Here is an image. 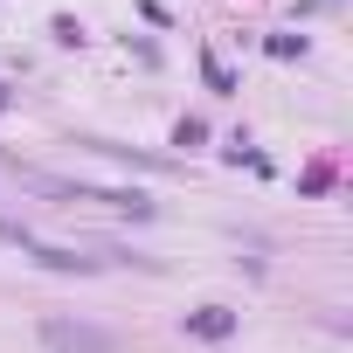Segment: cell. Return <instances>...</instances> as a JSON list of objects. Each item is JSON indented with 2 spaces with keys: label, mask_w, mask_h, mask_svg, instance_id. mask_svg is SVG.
<instances>
[{
  "label": "cell",
  "mask_w": 353,
  "mask_h": 353,
  "mask_svg": "<svg viewBox=\"0 0 353 353\" xmlns=\"http://www.w3.org/2000/svg\"><path fill=\"white\" fill-rule=\"evenodd\" d=\"M188 332L194 339H229L236 332V312L229 305H201V312H188Z\"/></svg>",
  "instance_id": "2"
},
{
  "label": "cell",
  "mask_w": 353,
  "mask_h": 353,
  "mask_svg": "<svg viewBox=\"0 0 353 353\" xmlns=\"http://www.w3.org/2000/svg\"><path fill=\"white\" fill-rule=\"evenodd\" d=\"M173 139H181V145H201V139H208V125H201V118H181V132H173Z\"/></svg>",
  "instance_id": "3"
},
{
  "label": "cell",
  "mask_w": 353,
  "mask_h": 353,
  "mask_svg": "<svg viewBox=\"0 0 353 353\" xmlns=\"http://www.w3.org/2000/svg\"><path fill=\"white\" fill-rule=\"evenodd\" d=\"M0 111H8V90H0Z\"/></svg>",
  "instance_id": "4"
},
{
  "label": "cell",
  "mask_w": 353,
  "mask_h": 353,
  "mask_svg": "<svg viewBox=\"0 0 353 353\" xmlns=\"http://www.w3.org/2000/svg\"><path fill=\"white\" fill-rule=\"evenodd\" d=\"M42 332H49V346H63V353H111V339L90 332V325H63V319H49Z\"/></svg>",
  "instance_id": "1"
}]
</instances>
